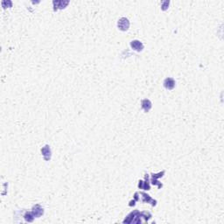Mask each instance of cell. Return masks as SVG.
I'll return each instance as SVG.
<instances>
[{"mask_svg": "<svg viewBox=\"0 0 224 224\" xmlns=\"http://www.w3.org/2000/svg\"><path fill=\"white\" fill-rule=\"evenodd\" d=\"M118 29L121 31H127L130 27V21L126 18H121L117 22Z\"/></svg>", "mask_w": 224, "mask_h": 224, "instance_id": "cell-1", "label": "cell"}, {"mask_svg": "<svg viewBox=\"0 0 224 224\" xmlns=\"http://www.w3.org/2000/svg\"><path fill=\"white\" fill-rule=\"evenodd\" d=\"M130 47H131L132 49H134V50L137 51V52H141V51L144 49V45H143V43H142L141 41H139V40H132V41L130 42Z\"/></svg>", "mask_w": 224, "mask_h": 224, "instance_id": "cell-2", "label": "cell"}, {"mask_svg": "<svg viewBox=\"0 0 224 224\" xmlns=\"http://www.w3.org/2000/svg\"><path fill=\"white\" fill-rule=\"evenodd\" d=\"M32 214L34 215V217H37V218H38V217L41 216V215L44 214V209L38 204V205H35V206L32 208Z\"/></svg>", "mask_w": 224, "mask_h": 224, "instance_id": "cell-3", "label": "cell"}, {"mask_svg": "<svg viewBox=\"0 0 224 224\" xmlns=\"http://www.w3.org/2000/svg\"><path fill=\"white\" fill-rule=\"evenodd\" d=\"M41 152L43 154V157L46 161H48L51 159V149L49 145H45L42 149H41Z\"/></svg>", "mask_w": 224, "mask_h": 224, "instance_id": "cell-4", "label": "cell"}, {"mask_svg": "<svg viewBox=\"0 0 224 224\" xmlns=\"http://www.w3.org/2000/svg\"><path fill=\"white\" fill-rule=\"evenodd\" d=\"M164 87L166 89H173L175 87V81L173 78H166L164 81Z\"/></svg>", "mask_w": 224, "mask_h": 224, "instance_id": "cell-5", "label": "cell"}, {"mask_svg": "<svg viewBox=\"0 0 224 224\" xmlns=\"http://www.w3.org/2000/svg\"><path fill=\"white\" fill-rule=\"evenodd\" d=\"M53 4L54 5V11H56L58 9L64 8L66 5L68 4V1H53Z\"/></svg>", "mask_w": 224, "mask_h": 224, "instance_id": "cell-6", "label": "cell"}, {"mask_svg": "<svg viewBox=\"0 0 224 224\" xmlns=\"http://www.w3.org/2000/svg\"><path fill=\"white\" fill-rule=\"evenodd\" d=\"M141 105H142V109L144 110L145 112H148L151 108H152V102L150 100L148 99H144L142 102H141Z\"/></svg>", "mask_w": 224, "mask_h": 224, "instance_id": "cell-7", "label": "cell"}, {"mask_svg": "<svg viewBox=\"0 0 224 224\" xmlns=\"http://www.w3.org/2000/svg\"><path fill=\"white\" fill-rule=\"evenodd\" d=\"M33 218H34V215L32 214V213H26L25 214V219L28 223H32L33 221Z\"/></svg>", "mask_w": 224, "mask_h": 224, "instance_id": "cell-8", "label": "cell"}, {"mask_svg": "<svg viewBox=\"0 0 224 224\" xmlns=\"http://www.w3.org/2000/svg\"><path fill=\"white\" fill-rule=\"evenodd\" d=\"M169 4H170L169 1H164V2H162V4H161V8H162V10H163V11H165V10L168 8Z\"/></svg>", "mask_w": 224, "mask_h": 224, "instance_id": "cell-9", "label": "cell"}]
</instances>
